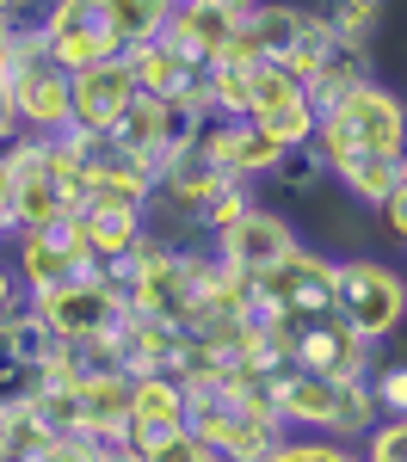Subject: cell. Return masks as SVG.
<instances>
[{
	"instance_id": "obj_6",
	"label": "cell",
	"mask_w": 407,
	"mask_h": 462,
	"mask_svg": "<svg viewBox=\"0 0 407 462\" xmlns=\"http://www.w3.org/2000/svg\"><path fill=\"white\" fill-rule=\"evenodd\" d=\"M333 265H339L333 253L296 241L272 272L254 278L259 320H265V327H284V320H302V315H328L333 309Z\"/></svg>"
},
{
	"instance_id": "obj_35",
	"label": "cell",
	"mask_w": 407,
	"mask_h": 462,
	"mask_svg": "<svg viewBox=\"0 0 407 462\" xmlns=\"http://www.w3.org/2000/svg\"><path fill=\"white\" fill-rule=\"evenodd\" d=\"M19 143V106H13V87H6V74H0V148Z\"/></svg>"
},
{
	"instance_id": "obj_9",
	"label": "cell",
	"mask_w": 407,
	"mask_h": 462,
	"mask_svg": "<svg viewBox=\"0 0 407 462\" xmlns=\"http://www.w3.org/2000/svg\"><path fill=\"white\" fill-rule=\"evenodd\" d=\"M198 124H204V111H191V106H180V99H154V93H136L130 106H124V117L111 124L106 136L130 161H143L148 173L173 154V148H185L191 136H198Z\"/></svg>"
},
{
	"instance_id": "obj_19",
	"label": "cell",
	"mask_w": 407,
	"mask_h": 462,
	"mask_svg": "<svg viewBox=\"0 0 407 462\" xmlns=\"http://www.w3.org/2000/svg\"><path fill=\"white\" fill-rule=\"evenodd\" d=\"M180 333L185 327H173V320L161 315H130L117 320V333H111V346H117V357H124V370L130 376H167V364H173V352H180Z\"/></svg>"
},
{
	"instance_id": "obj_32",
	"label": "cell",
	"mask_w": 407,
	"mask_h": 462,
	"mask_svg": "<svg viewBox=\"0 0 407 462\" xmlns=\"http://www.w3.org/2000/svg\"><path fill=\"white\" fill-rule=\"evenodd\" d=\"M376 222L395 235V247H407V161H402V173H395V185H389V198L376 204Z\"/></svg>"
},
{
	"instance_id": "obj_31",
	"label": "cell",
	"mask_w": 407,
	"mask_h": 462,
	"mask_svg": "<svg viewBox=\"0 0 407 462\" xmlns=\"http://www.w3.org/2000/svg\"><path fill=\"white\" fill-rule=\"evenodd\" d=\"M143 462H217V450H210L191 426H180V431H167L161 444H148Z\"/></svg>"
},
{
	"instance_id": "obj_20",
	"label": "cell",
	"mask_w": 407,
	"mask_h": 462,
	"mask_svg": "<svg viewBox=\"0 0 407 462\" xmlns=\"http://www.w3.org/2000/svg\"><path fill=\"white\" fill-rule=\"evenodd\" d=\"M69 222H74V235H80V247H87V259L99 265V259L143 241L148 210H136V204H74Z\"/></svg>"
},
{
	"instance_id": "obj_16",
	"label": "cell",
	"mask_w": 407,
	"mask_h": 462,
	"mask_svg": "<svg viewBox=\"0 0 407 462\" xmlns=\"http://www.w3.org/2000/svg\"><path fill=\"white\" fill-rule=\"evenodd\" d=\"M69 426L87 438H124L130 426V370H93V376H69Z\"/></svg>"
},
{
	"instance_id": "obj_4",
	"label": "cell",
	"mask_w": 407,
	"mask_h": 462,
	"mask_svg": "<svg viewBox=\"0 0 407 462\" xmlns=\"http://www.w3.org/2000/svg\"><path fill=\"white\" fill-rule=\"evenodd\" d=\"M0 74L13 87V106H19V136H62L69 130V87L74 74L50 56V43L32 19L13 32L6 56H0Z\"/></svg>"
},
{
	"instance_id": "obj_29",
	"label": "cell",
	"mask_w": 407,
	"mask_h": 462,
	"mask_svg": "<svg viewBox=\"0 0 407 462\" xmlns=\"http://www.w3.org/2000/svg\"><path fill=\"white\" fill-rule=\"evenodd\" d=\"M358 450H365V462H407V413L376 420V426L358 438Z\"/></svg>"
},
{
	"instance_id": "obj_39",
	"label": "cell",
	"mask_w": 407,
	"mask_h": 462,
	"mask_svg": "<svg viewBox=\"0 0 407 462\" xmlns=\"http://www.w3.org/2000/svg\"><path fill=\"white\" fill-rule=\"evenodd\" d=\"M0 13H13V19H19V13H25V0H0Z\"/></svg>"
},
{
	"instance_id": "obj_17",
	"label": "cell",
	"mask_w": 407,
	"mask_h": 462,
	"mask_svg": "<svg viewBox=\"0 0 407 462\" xmlns=\"http://www.w3.org/2000/svg\"><path fill=\"white\" fill-rule=\"evenodd\" d=\"M235 19L241 13H228V6H210V0H173V13L161 19V43H173L185 62H222V50H228V32H235Z\"/></svg>"
},
{
	"instance_id": "obj_25",
	"label": "cell",
	"mask_w": 407,
	"mask_h": 462,
	"mask_svg": "<svg viewBox=\"0 0 407 462\" xmlns=\"http://www.w3.org/2000/svg\"><path fill=\"white\" fill-rule=\"evenodd\" d=\"M321 13H328V25H333V37H339V43H358V50H370V43H376L383 0H328Z\"/></svg>"
},
{
	"instance_id": "obj_34",
	"label": "cell",
	"mask_w": 407,
	"mask_h": 462,
	"mask_svg": "<svg viewBox=\"0 0 407 462\" xmlns=\"http://www.w3.org/2000/svg\"><path fill=\"white\" fill-rule=\"evenodd\" d=\"M25 302V284H19V272H13V259H0V320L13 315Z\"/></svg>"
},
{
	"instance_id": "obj_30",
	"label": "cell",
	"mask_w": 407,
	"mask_h": 462,
	"mask_svg": "<svg viewBox=\"0 0 407 462\" xmlns=\"http://www.w3.org/2000/svg\"><path fill=\"white\" fill-rule=\"evenodd\" d=\"M370 394H376V413H407V357H389V364H370Z\"/></svg>"
},
{
	"instance_id": "obj_33",
	"label": "cell",
	"mask_w": 407,
	"mask_h": 462,
	"mask_svg": "<svg viewBox=\"0 0 407 462\" xmlns=\"http://www.w3.org/2000/svg\"><path fill=\"white\" fill-rule=\"evenodd\" d=\"M19 228V185H13V161H6V148H0V241Z\"/></svg>"
},
{
	"instance_id": "obj_5",
	"label": "cell",
	"mask_w": 407,
	"mask_h": 462,
	"mask_svg": "<svg viewBox=\"0 0 407 462\" xmlns=\"http://www.w3.org/2000/svg\"><path fill=\"white\" fill-rule=\"evenodd\" d=\"M333 309H339V320H346L358 339L383 346V339L402 333V320H407V278L389 259L352 253V259L333 265Z\"/></svg>"
},
{
	"instance_id": "obj_12",
	"label": "cell",
	"mask_w": 407,
	"mask_h": 462,
	"mask_svg": "<svg viewBox=\"0 0 407 462\" xmlns=\"http://www.w3.org/2000/svg\"><path fill=\"white\" fill-rule=\"evenodd\" d=\"M32 309L43 315V327H50L56 339H111L117 320L130 315L124 296L106 290L93 272H87V278H69V284H56V290H37Z\"/></svg>"
},
{
	"instance_id": "obj_37",
	"label": "cell",
	"mask_w": 407,
	"mask_h": 462,
	"mask_svg": "<svg viewBox=\"0 0 407 462\" xmlns=\"http://www.w3.org/2000/svg\"><path fill=\"white\" fill-rule=\"evenodd\" d=\"M25 19H13V13H0V56H6V43H13V32H19Z\"/></svg>"
},
{
	"instance_id": "obj_24",
	"label": "cell",
	"mask_w": 407,
	"mask_h": 462,
	"mask_svg": "<svg viewBox=\"0 0 407 462\" xmlns=\"http://www.w3.org/2000/svg\"><path fill=\"white\" fill-rule=\"evenodd\" d=\"M395 173H402V161H389V154H358V161H339L328 179L352 198V204H358V210H376V204L389 198Z\"/></svg>"
},
{
	"instance_id": "obj_2",
	"label": "cell",
	"mask_w": 407,
	"mask_h": 462,
	"mask_svg": "<svg viewBox=\"0 0 407 462\" xmlns=\"http://www.w3.org/2000/svg\"><path fill=\"white\" fill-rule=\"evenodd\" d=\"M272 407L291 431H315V438H346L358 444L383 413H376V394L370 376H321V370H302L284 364L272 376Z\"/></svg>"
},
{
	"instance_id": "obj_7",
	"label": "cell",
	"mask_w": 407,
	"mask_h": 462,
	"mask_svg": "<svg viewBox=\"0 0 407 462\" xmlns=\"http://www.w3.org/2000/svg\"><path fill=\"white\" fill-rule=\"evenodd\" d=\"M265 339L291 357V364L321 370V376H370V364H376V346H370V339H358V333L339 320V309L284 320V327H265Z\"/></svg>"
},
{
	"instance_id": "obj_22",
	"label": "cell",
	"mask_w": 407,
	"mask_h": 462,
	"mask_svg": "<svg viewBox=\"0 0 407 462\" xmlns=\"http://www.w3.org/2000/svg\"><path fill=\"white\" fill-rule=\"evenodd\" d=\"M370 74H376L370 50H358V43H339V37H333V50L315 62V69H309V80H302V87H309V99H315V111H321V106H333V99H346L352 87H365Z\"/></svg>"
},
{
	"instance_id": "obj_1",
	"label": "cell",
	"mask_w": 407,
	"mask_h": 462,
	"mask_svg": "<svg viewBox=\"0 0 407 462\" xmlns=\"http://www.w3.org/2000/svg\"><path fill=\"white\" fill-rule=\"evenodd\" d=\"M309 154H315L328 173L339 167V161H358V154L407 161V99L370 74L365 87H352L346 99L321 106L315 136H309Z\"/></svg>"
},
{
	"instance_id": "obj_8",
	"label": "cell",
	"mask_w": 407,
	"mask_h": 462,
	"mask_svg": "<svg viewBox=\"0 0 407 462\" xmlns=\"http://www.w3.org/2000/svg\"><path fill=\"white\" fill-rule=\"evenodd\" d=\"M37 32H43L50 56H56L69 74L74 69H93V62H111V56L130 50L124 32H117L111 0H50L43 19H37Z\"/></svg>"
},
{
	"instance_id": "obj_26",
	"label": "cell",
	"mask_w": 407,
	"mask_h": 462,
	"mask_svg": "<svg viewBox=\"0 0 407 462\" xmlns=\"http://www.w3.org/2000/svg\"><path fill=\"white\" fill-rule=\"evenodd\" d=\"M259 462H365V450L358 444H346V438H315V431H302V438H284L272 457H259Z\"/></svg>"
},
{
	"instance_id": "obj_15",
	"label": "cell",
	"mask_w": 407,
	"mask_h": 462,
	"mask_svg": "<svg viewBox=\"0 0 407 462\" xmlns=\"http://www.w3.org/2000/svg\"><path fill=\"white\" fill-rule=\"evenodd\" d=\"M136 99V74L124 56L111 62H93V69H74L69 87V130H87V136H106L111 124L124 117V106Z\"/></svg>"
},
{
	"instance_id": "obj_18",
	"label": "cell",
	"mask_w": 407,
	"mask_h": 462,
	"mask_svg": "<svg viewBox=\"0 0 407 462\" xmlns=\"http://www.w3.org/2000/svg\"><path fill=\"white\" fill-rule=\"evenodd\" d=\"M185 426V389L173 383V376H130V426H124V438L136 444V450H148V444H161L167 431Z\"/></svg>"
},
{
	"instance_id": "obj_3",
	"label": "cell",
	"mask_w": 407,
	"mask_h": 462,
	"mask_svg": "<svg viewBox=\"0 0 407 462\" xmlns=\"http://www.w3.org/2000/svg\"><path fill=\"white\" fill-rule=\"evenodd\" d=\"M185 426L217 450V462H259L291 438V426L278 420V407L265 394L235 389V383H210V389L185 394Z\"/></svg>"
},
{
	"instance_id": "obj_23",
	"label": "cell",
	"mask_w": 407,
	"mask_h": 462,
	"mask_svg": "<svg viewBox=\"0 0 407 462\" xmlns=\"http://www.w3.org/2000/svg\"><path fill=\"white\" fill-rule=\"evenodd\" d=\"M56 438H62V431L50 426V420L37 413L32 401H25V407H6V413H0V462H43Z\"/></svg>"
},
{
	"instance_id": "obj_21",
	"label": "cell",
	"mask_w": 407,
	"mask_h": 462,
	"mask_svg": "<svg viewBox=\"0 0 407 462\" xmlns=\"http://www.w3.org/2000/svg\"><path fill=\"white\" fill-rule=\"evenodd\" d=\"M124 62L136 74V93H154V99H185L191 93V80H198V62H185L173 43H161V37H143V43H130L124 50Z\"/></svg>"
},
{
	"instance_id": "obj_10",
	"label": "cell",
	"mask_w": 407,
	"mask_h": 462,
	"mask_svg": "<svg viewBox=\"0 0 407 462\" xmlns=\"http://www.w3.org/2000/svg\"><path fill=\"white\" fill-rule=\"evenodd\" d=\"M69 216L50 222V228H13V235L0 241V247H13L6 259H13V272H19L25 296L56 290V284H69V278H87V272H93V259H87V247H80V235H74Z\"/></svg>"
},
{
	"instance_id": "obj_38",
	"label": "cell",
	"mask_w": 407,
	"mask_h": 462,
	"mask_svg": "<svg viewBox=\"0 0 407 462\" xmlns=\"http://www.w3.org/2000/svg\"><path fill=\"white\" fill-rule=\"evenodd\" d=\"M210 6H228V13H247V6H259V0H210Z\"/></svg>"
},
{
	"instance_id": "obj_36",
	"label": "cell",
	"mask_w": 407,
	"mask_h": 462,
	"mask_svg": "<svg viewBox=\"0 0 407 462\" xmlns=\"http://www.w3.org/2000/svg\"><path fill=\"white\" fill-rule=\"evenodd\" d=\"M93 462H143V450H136L130 438H99V457Z\"/></svg>"
},
{
	"instance_id": "obj_27",
	"label": "cell",
	"mask_w": 407,
	"mask_h": 462,
	"mask_svg": "<svg viewBox=\"0 0 407 462\" xmlns=\"http://www.w3.org/2000/svg\"><path fill=\"white\" fill-rule=\"evenodd\" d=\"M43 394V364H25V357L0 352V413L6 407H25Z\"/></svg>"
},
{
	"instance_id": "obj_14",
	"label": "cell",
	"mask_w": 407,
	"mask_h": 462,
	"mask_svg": "<svg viewBox=\"0 0 407 462\" xmlns=\"http://www.w3.org/2000/svg\"><path fill=\"white\" fill-rule=\"evenodd\" d=\"M296 241H302V235H296V222L284 210L247 204V210L235 216V222L222 228L210 247H217V259H222V265H235L241 278H259V272H272V265H278Z\"/></svg>"
},
{
	"instance_id": "obj_11",
	"label": "cell",
	"mask_w": 407,
	"mask_h": 462,
	"mask_svg": "<svg viewBox=\"0 0 407 462\" xmlns=\"http://www.w3.org/2000/svg\"><path fill=\"white\" fill-rule=\"evenodd\" d=\"M247 117H254L259 130H272L284 148H309L321 111H315L309 87H302L291 69H278V62H247Z\"/></svg>"
},
{
	"instance_id": "obj_28",
	"label": "cell",
	"mask_w": 407,
	"mask_h": 462,
	"mask_svg": "<svg viewBox=\"0 0 407 462\" xmlns=\"http://www.w3.org/2000/svg\"><path fill=\"white\" fill-rule=\"evenodd\" d=\"M247 204H254V185L228 179V185H222L217 198L204 204V216H198V241H217V235H222V228H228V222H235L241 210H247Z\"/></svg>"
},
{
	"instance_id": "obj_13",
	"label": "cell",
	"mask_w": 407,
	"mask_h": 462,
	"mask_svg": "<svg viewBox=\"0 0 407 462\" xmlns=\"http://www.w3.org/2000/svg\"><path fill=\"white\" fill-rule=\"evenodd\" d=\"M191 143L204 148V154H210L228 179H241V185L272 179V173H278V161L291 154V148L278 143L272 130H259L254 117H217V111L198 124V136H191Z\"/></svg>"
}]
</instances>
